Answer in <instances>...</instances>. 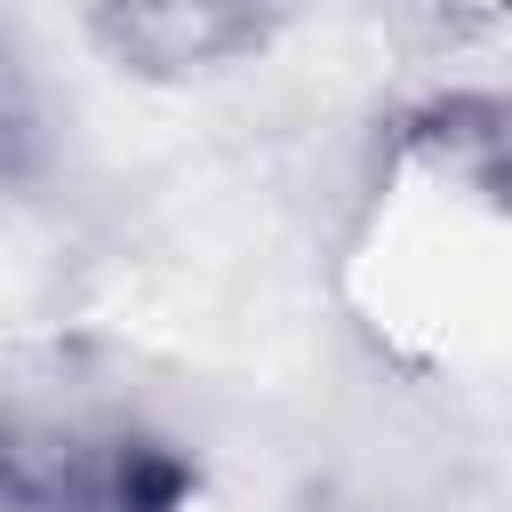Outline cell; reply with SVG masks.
Here are the masks:
<instances>
[{
  "label": "cell",
  "instance_id": "obj_4",
  "mask_svg": "<svg viewBox=\"0 0 512 512\" xmlns=\"http://www.w3.org/2000/svg\"><path fill=\"white\" fill-rule=\"evenodd\" d=\"M0 448H8V408H0Z\"/></svg>",
  "mask_w": 512,
  "mask_h": 512
},
{
  "label": "cell",
  "instance_id": "obj_2",
  "mask_svg": "<svg viewBox=\"0 0 512 512\" xmlns=\"http://www.w3.org/2000/svg\"><path fill=\"white\" fill-rule=\"evenodd\" d=\"M296 0H88V40L136 80H200L280 40Z\"/></svg>",
  "mask_w": 512,
  "mask_h": 512
},
{
  "label": "cell",
  "instance_id": "obj_3",
  "mask_svg": "<svg viewBox=\"0 0 512 512\" xmlns=\"http://www.w3.org/2000/svg\"><path fill=\"white\" fill-rule=\"evenodd\" d=\"M40 152V112H32V88L16 72V48L0 40V184H16Z\"/></svg>",
  "mask_w": 512,
  "mask_h": 512
},
{
  "label": "cell",
  "instance_id": "obj_1",
  "mask_svg": "<svg viewBox=\"0 0 512 512\" xmlns=\"http://www.w3.org/2000/svg\"><path fill=\"white\" fill-rule=\"evenodd\" d=\"M192 488V456L128 424L0 448V512H184Z\"/></svg>",
  "mask_w": 512,
  "mask_h": 512
}]
</instances>
